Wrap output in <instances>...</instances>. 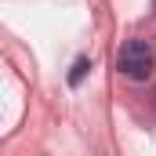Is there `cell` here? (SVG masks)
Masks as SVG:
<instances>
[{
    "mask_svg": "<svg viewBox=\"0 0 156 156\" xmlns=\"http://www.w3.org/2000/svg\"><path fill=\"white\" fill-rule=\"evenodd\" d=\"M153 47L145 44V40H127L123 44V51H120V73L127 80H149L153 76Z\"/></svg>",
    "mask_w": 156,
    "mask_h": 156,
    "instance_id": "cell-1",
    "label": "cell"
},
{
    "mask_svg": "<svg viewBox=\"0 0 156 156\" xmlns=\"http://www.w3.org/2000/svg\"><path fill=\"white\" fill-rule=\"evenodd\" d=\"M87 73H91V58H76V62H73V73H69V83L76 87L80 80L87 76Z\"/></svg>",
    "mask_w": 156,
    "mask_h": 156,
    "instance_id": "cell-2",
    "label": "cell"
}]
</instances>
